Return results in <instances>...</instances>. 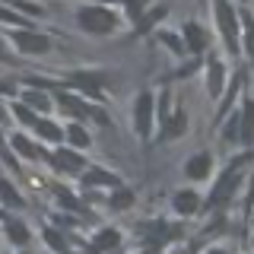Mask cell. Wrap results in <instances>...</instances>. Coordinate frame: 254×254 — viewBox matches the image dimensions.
Wrapping results in <instances>:
<instances>
[{"mask_svg":"<svg viewBox=\"0 0 254 254\" xmlns=\"http://www.w3.org/2000/svg\"><path fill=\"white\" fill-rule=\"evenodd\" d=\"M51 165L54 169H61V172H79L83 169V156L79 153H73V149H58V153L51 156Z\"/></svg>","mask_w":254,"mask_h":254,"instance_id":"8","label":"cell"},{"mask_svg":"<svg viewBox=\"0 0 254 254\" xmlns=\"http://www.w3.org/2000/svg\"><path fill=\"white\" fill-rule=\"evenodd\" d=\"M13 111H16V118H19V121H26V124H32V127H35V124H38V118H35V115H32V111H29L26 105H16Z\"/></svg>","mask_w":254,"mask_h":254,"instance_id":"24","label":"cell"},{"mask_svg":"<svg viewBox=\"0 0 254 254\" xmlns=\"http://www.w3.org/2000/svg\"><path fill=\"white\" fill-rule=\"evenodd\" d=\"M238 185H242V175H238V169L226 172V175L219 178V185L213 188V194H210V203H216V206H219V203H226L229 197L235 194V188H238Z\"/></svg>","mask_w":254,"mask_h":254,"instance_id":"5","label":"cell"},{"mask_svg":"<svg viewBox=\"0 0 254 254\" xmlns=\"http://www.w3.org/2000/svg\"><path fill=\"white\" fill-rule=\"evenodd\" d=\"M0 200H3L6 206H26V200L16 194V188L10 185V181H3V178H0Z\"/></svg>","mask_w":254,"mask_h":254,"instance_id":"13","label":"cell"},{"mask_svg":"<svg viewBox=\"0 0 254 254\" xmlns=\"http://www.w3.org/2000/svg\"><path fill=\"white\" fill-rule=\"evenodd\" d=\"M0 153H3V156H6V149H3V137H0Z\"/></svg>","mask_w":254,"mask_h":254,"instance_id":"27","label":"cell"},{"mask_svg":"<svg viewBox=\"0 0 254 254\" xmlns=\"http://www.w3.org/2000/svg\"><path fill=\"white\" fill-rule=\"evenodd\" d=\"M76 22L83 32H92V35H111L118 29V16L108 6H83L76 13Z\"/></svg>","mask_w":254,"mask_h":254,"instance_id":"1","label":"cell"},{"mask_svg":"<svg viewBox=\"0 0 254 254\" xmlns=\"http://www.w3.org/2000/svg\"><path fill=\"white\" fill-rule=\"evenodd\" d=\"M26 108L32 111V115H35V111H48L51 108V95H45V92H26Z\"/></svg>","mask_w":254,"mask_h":254,"instance_id":"12","label":"cell"},{"mask_svg":"<svg viewBox=\"0 0 254 254\" xmlns=\"http://www.w3.org/2000/svg\"><path fill=\"white\" fill-rule=\"evenodd\" d=\"M35 127H38V137H45V140H61L64 137V130L58 124H51V121H38Z\"/></svg>","mask_w":254,"mask_h":254,"instance_id":"19","label":"cell"},{"mask_svg":"<svg viewBox=\"0 0 254 254\" xmlns=\"http://www.w3.org/2000/svg\"><path fill=\"white\" fill-rule=\"evenodd\" d=\"M10 143L16 146V153H19V156H26V159H35V156H38V153H35V146H32V143H29L26 137H22V133H16V137H13Z\"/></svg>","mask_w":254,"mask_h":254,"instance_id":"20","label":"cell"},{"mask_svg":"<svg viewBox=\"0 0 254 254\" xmlns=\"http://www.w3.org/2000/svg\"><path fill=\"white\" fill-rule=\"evenodd\" d=\"M185 42H188V51L200 54V51H206V45H210V35H206V29L200 22H185Z\"/></svg>","mask_w":254,"mask_h":254,"instance_id":"6","label":"cell"},{"mask_svg":"<svg viewBox=\"0 0 254 254\" xmlns=\"http://www.w3.org/2000/svg\"><path fill=\"white\" fill-rule=\"evenodd\" d=\"M58 102H61V105H64V108H67V111H73V115H86V108H83V105H79V102L73 99V95H61V99H58Z\"/></svg>","mask_w":254,"mask_h":254,"instance_id":"23","label":"cell"},{"mask_svg":"<svg viewBox=\"0 0 254 254\" xmlns=\"http://www.w3.org/2000/svg\"><path fill=\"white\" fill-rule=\"evenodd\" d=\"M133 121H137V133L143 140H149V130H153V92H140L137 95Z\"/></svg>","mask_w":254,"mask_h":254,"instance_id":"2","label":"cell"},{"mask_svg":"<svg viewBox=\"0 0 254 254\" xmlns=\"http://www.w3.org/2000/svg\"><path fill=\"white\" fill-rule=\"evenodd\" d=\"M197 206H200V197H197L194 190H178V194H175V210H178L181 216L197 213Z\"/></svg>","mask_w":254,"mask_h":254,"instance_id":"10","label":"cell"},{"mask_svg":"<svg viewBox=\"0 0 254 254\" xmlns=\"http://www.w3.org/2000/svg\"><path fill=\"white\" fill-rule=\"evenodd\" d=\"M219 16V29H222V38H226V45L232 48V54L238 51V26H235V13H232V6L229 3H216L213 6Z\"/></svg>","mask_w":254,"mask_h":254,"instance_id":"3","label":"cell"},{"mask_svg":"<svg viewBox=\"0 0 254 254\" xmlns=\"http://www.w3.org/2000/svg\"><path fill=\"white\" fill-rule=\"evenodd\" d=\"M45 242H48V245H51V248H54V251H61V254H64V251H67V242H64V238H61L58 232H54V229H45Z\"/></svg>","mask_w":254,"mask_h":254,"instance_id":"21","label":"cell"},{"mask_svg":"<svg viewBox=\"0 0 254 254\" xmlns=\"http://www.w3.org/2000/svg\"><path fill=\"white\" fill-rule=\"evenodd\" d=\"M0 118H3V108H0Z\"/></svg>","mask_w":254,"mask_h":254,"instance_id":"29","label":"cell"},{"mask_svg":"<svg viewBox=\"0 0 254 254\" xmlns=\"http://www.w3.org/2000/svg\"><path fill=\"white\" fill-rule=\"evenodd\" d=\"M16 10H19V13H29V16H38V13H42L38 6H26V3H16Z\"/></svg>","mask_w":254,"mask_h":254,"instance_id":"25","label":"cell"},{"mask_svg":"<svg viewBox=\"0 0 254 254\" xmlns=\"http://www.w3.org/2000/svg\"><path fill=\"white\" fill-rule=\"evenodd\" d=\"M13 42L26 54H48L51 51V38L38 35V32H13Z\"/></svg>","mask_w":254,"mask_h":254,"instance_id":"4","label":"cell"},{"mask_svg":"<svg viewBox=\"0 0 254 254\" xmlns=\"http://www.w3.org/2000/svg\"><path fill=\"white\" fill-rule=\"evenodd\" d=\"M118 242H121V232L118 229H105V232L95 235V251H111V248H118Z\"/></svg>","mask_w":254,"mask_h":254,"instance_id":"11","label":"cell"},{"mask_svg":"<svg viewBox=\"0 0 254 254\" xmlns=\"http://www.w3.org/2000/svg\"><path fill=\"white\" fill-rule=\"evenodd\" d=\"M162 42H165V45H172L175 51H178V48H181V42H178V38H175V35H162Z\"/></svg>","mask_w":254,"mask_h":254,"instance_id":"26","label":"cell"},{"mask_svg":"<svg viewBox=\"0 0 254 254\" xmlns=\"http://www.w3.org/2000/svg\"><path fill=\"white\" fill-rule=\"evenodd\" d=\"M6 235H10L13 245H26L29 242V229L22 226V222H10V226H6Z\"/></svg>","mask_w":254,"mask_h":254,"instance_id":"17","label":"cell"},{"mask_svg":"<svg viewBox=\"0 0 254 254\" xmlns=\"http://www.w3.org/2000/svg\"><path fill=\"white\" fill-rule=\"evenodd\" d=\"M64 137L73 143V146H79V149H86V146H89V133H86L79 124H70L67 130H64Z\"/></svg>","mask_w":254,"mask_h":254,"instance_id":"14","label":"cell"},{"mask_svg":"<svg viewBox=\"0 0 254 254\" xmlns=\"http://www.w3.org/2000/svg\"><path fill=\"white\" fill-rule=\"evenodd\" d=\"M70 86H76V89H86V92H99L102 86H105V76L102 73H73L70 76Z\"/></svg>","mask_w":254,"mask_h":254,"instance_id":"9","label":"cell"},{"mask_svg":"<svg viewBox=\"0 0 254 254\" xmlns=\"http://www.w3.org/2000/svg\"><path fill=\"white\" fill-rule=\"evenodd\" d=\"M86 185H118V178L111 172H102V169H92L86 175Z\"/></svg>","mask_w":254,"mask_h":254,"instance_id":"18","label":"cell"},{"mask_svg":"<svg viewBox=\"0 0 254 254\" xmlns=\"http://www.w3.org/2000/svg\"><path fill=\"white\" fill-rule=\"evenodd\" d=\"M185 124H188V115H185V111L172 115V121H169V127H165L162 137H165V140H172V137H178V133H185Z\"/></svg>","mask_w":254,"mask_h":254,"instance_id":"15","label":"cell"},{"mask_svg":"<svg viewBox=\"0 0 254 254\" xmlns=\"http://www.w3.org/2000/svg\"><path fill=\"white\" fill-rule=\"evenodd\" d=\"M133 203V194L130 190H118L115 197H111V206H118V210H124V206H130Z\"/></svg>","mask_w":254,"mask_h":254,"instance_id":"22","label":"cell"},{"mask_svg":"<svg viewBox=\"0 0 254 254\" xmlns=\"http://www.w3.org/2000/svg\"><path fill=\"white\" fill-rule=\"evenodd\" d=\"M210 254H226V251H219V248H216V251H210Z\"/></svg>","mask_w":254,"mask_h":254,"instance_id":"28","label":"cell"},{"mask_svg":"<svg viewBox=\"0 0 254 254\" xmlns=\"http://www.w3.org/2000/svg\"><path fill=\"white\" fill-rule=\"evenodd\" d=\"M210 172H213V156H210V153H197V156L185 165V175H188L190 181H203Z\"/></svg>","mask_w":254,"mask_h":254,"instance_id":"7","label":"cell"},{"mask_svg":"<svg viewBox=\"0 0 254 254\" xmlns=\"http://www.w3.org/2000/svg\"><path fill=\"white\" fill-rule=\"evenodd\" d=\"M222 76H226L222 64H219V61H213V64H210V92H213V95H219V92H222Z\"/></svg>","mask_w":254,"mask_h":254,"instance_id":"16","label":"cell"}]
</instances>
